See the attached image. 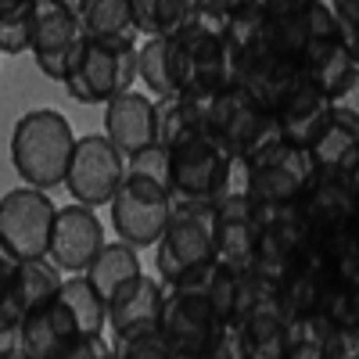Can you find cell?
Returning a JSON list of instances; mask_svg holds the SVG:
<instances>
[{"label":"cell","instance_id":"cell-25","mask_svg":"<svg viewBox=\"0 0 359 359\" xmlns=\"http://www.w3.org/2000/svg\"><path fill=\"white\" fill-rule=\"evenodd\" d=\"M237 334H241L245 359H287L291 320L277 306V298L266 302V306H259L255 313H248L241 323H237Z\"/></svg>","mask_w":359,"mask_h":359},{"label":"cell","instance_id":"cell-32","mask_svg":"<svg viewBox=\"0 0 359 359\" xmlns=\"http://www.w3.org/2000/svg\"><path fill=\"white\" fill-rule=\"evenodd\" d=\"M86 36H118V40H137L140 29L133 18V0H86L83 11Z\"/></svg>","mask_w":359,"mask_h":359},{"label":"cell","instance_id":"cell-44","mask_svg":"<svg viewBox=\"0 0 359 359\" xmlns=\"http://www.w3.org/2000/svg\"><path fill=\"white\" fill-rule=\"evenodd\" d=\"M62 4H65V8H72V11H83L86 0H62Z\"/></svg>","mask_w":359,"mask_h":359},{"label":"cell","instance_id":"cell-4","mask_svg":"<svg viewBox=\"0 0 359 359\" xmlns=\"http://www.w3.org/2000/svg\"><path fill=\"white\" fill-rule=\"evenodd\" d=\"M205 137L216 140L230 158H252L255 151L280 140V126L273 108H266L259 97H252L245 86H223L208 101V126Z\"/></svg>","mask_w":359,"mask_h":359},{"label":"cell","instance_id":"cell-37","mask_svg":"<svg viewBox=\"0 0 359 359\" xmlns=\"http://www.w3.org/2000/svg\"><path fill=\"white\" fill-rule=\"evenodd\" d=\"M331 118L359 130V72L338 90V94H331Z\"/></svg>","mask_w":359,"mask_h":359},{"label":"cell","instance_id":"cell-2","mask_svg":"<svg viewBox=\"0 0 359 359\" xmlns=\"http://www.w3.org/2000/svg\"><path fill=\"white\" fill-rule=\"evenodd\" d=\"M137 40L118 36H83L72 54L62 86L79 104H108L137 83Z\"/></svg>","mask_w":359,"mask_h":359},{"label":"cell","instance_id":"cell-1","mask_svg":"<svg viewBox=\"0 0 359 359\" xmlns=\"http://www.w3.org/2000/svg\"><path fill=\"white\" fill-rule=\"evenodd\" d=\"M72 147H76V133L65 111L33 108L11 130V165L22 176V184L54 191L65 184Z\"/></svg>","mask_w":359,"mask_h":359},{"label":"cell","instance_id":"cell-3","mask_svg":"<svg viewBox=\"0 0 359 359\" xmlns=\"http://www.w3.org/2000/svg\"><path fill=\"white\" fill-rule=\"evenodd\" d=\"M172 40H176V50H180V90L212 97L223 86L233 83L237 54L226 40L223 15L198 8L194 18L180 29V33H172Z\"/></svg>","mask_w":359,"mask_h":359},{"label":"cell","instance_id":"cell-27","mask_svg":"<svg viewBox=\"0 0 359 359\" xmlns=\"http://www.w3.org/2000/svg\"><path fill=\"white\" fill-rule=\"evenodd\" d=\"M137 83H144L151 97L180 90V50L172 36H144L137 47Z\"/></svg>","mask_w":359,"mask_h":359},{"label":"cell","instance_id":"cell-21","mask_svg":"<svg viewBox=\"0 0 359 359\" xmlns=\"http://www.w3.org/2000/svg\"><path fill=\"white\" fill-rule=\"evenodd\" d=\"M104 133L123 155H133L140 147L155 144V97L126 90L104 104Z\"/></svg>","mask_w":359,"mask_h":359},{"label":"cell","instance_id":"cell-31","mask_svg":"<svg viewBox=\"0 0 359 359\" xmlns=\"http://www.w3.org/2000/svg\"><path fill=\"white\" fill-rule=\"evenodd\" d=\"M198 8L201 0H133V18L140 36H172L194 18Z\"/></svg>","mask_w":359,"mask_h":359},{"label":"cell","instance_id":"cell-18","mask_svg":"<svg viewBox=\"0 0 359 359\" xmlns=\"http://www.w3.org/2000/svg\"><path fill=\"white\" fill-rule=\"evenodd\" d=\"M65 273L54 266L50 255H25L18 262V277L11 294L0 306V327H18L25 320V313H33L47 302H54L57 291H62Z\"/></svg>","mask_w":359,"mask_h":359},{"label":"cell","instance_id":"cell-8","mask_svg":"<svg viewBox=\"0 0 359 359\" xmlns=\"http://www.w3.org/2000/svg\"><path fill=\"white\" fill-rule=\"evenodd\" d=\"M248 165V194L262 205H280V201H298L316 176V165L309 158V147L291 144V140H273L269 147L245 158Z\"/></svg>","mask_w":359,"mask_h":359},{"label":"cell","instance_id":"cell-29","mask_svg":"<svg viewBox=\"0 0 359 359\" xmlns=\"http://www.w3.org/2000/svg\"><path fill=\"white\" fill-rule=\"evenodd\" d=\"M57 298L69 306V313L79 327V338H97V334L108 331V302L101 298V291L90 284L86 273H65Z\"/></svg>","mask_w":359,"mask_h":359},{"label":"cell","instance_id":"cell-17","mask_svg":"<svg viewBox=\"0 0 359 359\" xmlns=\"http://www.w3.org/2000/svg\"><path fill=\"white\" fill-rule=\"evenodd\" d=\"M298 76V65L287 62V57L266 40V33L248 43L245 50H237V62H233V83L245 86L252 97H259L266 108H273V101L280 97V90Z\"/></svg>","mask_w":359,"mask_h":359},{"label":"cell","instance_id":"cell-47","mask_svg":"<svg viewBox=\"0 0 359 359\" xmlns=\"http://www.w3.org/2000/svg\"><path fill=\"white\" fill-rule=\"evenodd\" d=\"M0 4H8V0H0Z\"/></svg>","mask_w":359,"mask_h":359},{"label":"cell","instance_id":"cell-30","mask_svg":"<svg viewBox=\"0 0 359 359\" xmlns=\"http://www.w3.org/2000/svg\"><path fill=\"white\" fill-rule=\"evenodd\" d=\"M338 327L345 341V359H359V284L355 280H334L323 294V306L316 309Z\"/></svg>","mask_w":359,"mask_h":359},{"label":"cell","instance_id":"cell-20","mask_svg":"<svg viewBox=\"0 0 359 359\" xmlns=\"http://www.w3.org/2000/svg\"><path fill=\"white\" fill-rule=\"evenodd\" d=\"M331 284H334V277H331V269H327V262L309 248L306 255H298L277 277V306L284 309L287 320L309 316L323 306V294Z\"/></svg>","mask_w":359,"mask_h":359},{"label":"cell","instance_id":"cell-9","mask_svg":"<svg viewBox=\"0 0 359 359\" xmlns=\"http://www.w3.org/2000/svg\"><path fill=\"white\" fill-rule=\"evenodd\" d=\"M123 172H126V155L108 140V133H86L76 137L72 162L65 172V191L90 208H101L115 198Z\"/></svg>","mask_w":359,"mask_h":359},{"label":"cell","instance_id":"cell-35","mask_svg":"<svg viewBox=\"0 0 359 359\" xmlns=\"http://www.w3.org/2000/svg\"><path fill=\"white\" fill-rule=\"evenodd\" d=\"M266 18H269V8L262 4V0H248V4L223 15V29H226V40H230L233 54L245 50L248 43H255L266 33Z\"/></svg>","mask_w":359,"mask_h":359},{"label":"cell","instance_id":"cell-43","mask_svg":"<svg viewBox=\"0 0 359 359\" xmlns=\"http://www.w3.org/2000/svg\"><path fill=\"white\" fill-rule=\"evenodd\" d=\"M352 54H355V65H359V25H355V33H352Z\"/></svg>","mask_w":359,"mask_h":359},{"label":"cell","instance_id":"cell-19","mask_svg":"<svg viewBox=\"0 0 359 359\" xmlns=\"http://www.w3.org/2000/svg\"><path fill=\"white\" fill-rule=\"evenodd\" d=\"M79 341V327L62 298L25 313L22 320V352L25 359H69Z\"/></svg>","mask_w":359,"mask_h":359},{"label":"cell","instance_id":"cell-41","mask_svg":"<svg viewBox=\"0 0 359 359\" xmlns=\"http://www.w3.org/2000/svg\"><path fill=\"white\" fill-rule=\"evenodd\" d=\"M241 4H248V0H201V8L216 11V15H230L233 8H241Z\"/></svg>","mask_w":359,"mask_h":359},{"label":"cell","instance_id":"cell-5","mask_svg":"<svg viewBox=\"0 0 359 359\" xmlns=\"http://www.w3.org/2000/svg\"><path fill=\"white\" fill-rule=\"evenodd\" d=\"M158 327L169 341L172 359H212L230 323L216 313V306L205 294L180 284H165V306Z\"/></svg>","mask_w":359,"mask_h":359},{"label":"cell","instance_id":"cell-34","mask_svg":"<svg viewBox=\"0 0 359 359\" xmlns=\"http://www.w3.org/2000/svg\"><path fill=\"white\" fill-rule=\"evenodd\" d=\"M36 0H8L0 4V54H25L33 43Z\"/></svg>","mask_w":359,"mask_h":359},{"label":"cell","instance_id":"cell-39","mask_svg":"<svg viewBox=\"0 0 359 359\" xmlns=\"http://www.w3.org/2000/svg\"><path fill=\"white\" fill-rule=\"evenodd\" d=\"M331 8H334V15H338L341 29L348 33V40H352L355 25H359V0H331Z\"/></svg>","mask_w":359,"mask_h":359},{"label":"cell","instance_id":"cell-38","mask_svg":"<svg viewBox=\"0 0 359 359\" xmlns=\"http://www.w3.org/2000/svg\"><path fill=\"white\" fill-rule=\"evenodd\" d=\"M18 262H22V255H18L8 241H0V306H4V298H8V294H11V287H15Z\"/></svg>","mask_w":359,"mask_h":359},{"label":"cell","instance_id":"cell-40","mask_svg":"<svg viewBox=\"0 0 359 359\" xmlns=\"http://www.w3.org/2000/svg\"><path fill=\"white\" fill-rule=\"evenodd\" d=\"M22 352V323L18 327H0V359H18Z\"/></svg>","mask_w":359,"mask_h":359},{"label":"cell","instance_id":"cell-13","mask_svg":"<svg viewBox=\"0 0 359 359\" xmlns=\"http://www.w3.org/2000/svg\"><path fill=\"white\" fill-rule=\"evenodd\" d=\"M259 205L252 194H223L212 201V252L216 262L245 269L255 262Z\"/></svg>","mask_w":359,"mask_h":359},{"label":"cell","instance_id":"cell-12","mask_svg":"<svg viewBox=\"0 0 359 359\" xmlns=\"http://www.w3.org/2000/svg\"><path fill=\"white\" fill-rule=\"evenodd\" d=\"M259 205V241H255V266L280 277L284 269L313 248V230L298 212V201Z\"/></svg>","mask_w":359,"mask_h":359},{"label":"cell","instance_id":"cell-7","mask_svg":"<svg viewBox=\"0 0 359 359\" xmlns=\"http://www.w3.org/2000/svg\"><path fill=\"white\" fill-rule=\"evenodd\" d=\"M230 169L233 158L205 133L169 147V187L176 201L212 205L230 184Z\"/></svg>","mask_w":359,"mask_h":359},{"label":"cell","instance_id":"cell-45","mask_svg":"<svg viewBox=\"0 0 359 359\" xmlns=\"http://www.w3.org/2000/svg\"><path fill=\"white\" fill-rule=\"evenodd\" d=\"M352 233H355V248H359V216H355V223H352Z\"/></svg>","mask_w":359,"mask_h":359},{"label":"cell","instance_id":"cell-10","mask_svg":"<svg viewBox=\"0 0 359 359\" xmlns=\"http://www.w3.org/2000/svg\"><path fill=\"white\" fill-rule=\"evenodd\" d=\"M57 205L43 187L22 184L0 194V241H8L22 259L25 255H47L50 230H54Z\"/></svg>","mask_w":359,"mask_h":359},{"label":"cell","instance_id":"cell-46","mask_svg":"<svg viewBox=\"0 0 359 359\" xmlns=\"http://www.w3.org/2000/svg\"><path fill=\"white\" fill-rule=\"evenodd\" d=\"M352 187L359 191V165H355V172H352Z\"/></svg>","mask_w":359,"mask_h":359},{"label":"cell","instance_id":"cell-6","mask_svg":"<svg viewBox=\"0 0 359 359\" xmlns=\"http://www.w3.org/2000/svg\"><path fill=\"white\" fill-rule=\"evenodd\" d=\"M216 259L212 252V205L172 201L169 223L155 245V273L169 284L187 269Z\"/></svg>","mask_w":359,"mask_h":359},{"label":"cell","instance_id":"cell-15","mask_svg":"<svg viewBox=\"0 0 359 359\" xmlns=\"http://www.w3.org/2000/svg\"><path fill=\"white\" fill-rule=\"evenodd\" d=\"M273 115H277V126L284 133V140L291 144H302L309 147L320 130L331 123V97L298 69V76L280 90V97L273 101Z\"/></svg>","mask_w":359,"mask_h":359},{"label":"cell","instance_id":"cell-28","mask_svg":"<svg viewBox=\"0 0 359 359\" xmlns=\"http://www.w3.org/2000/svg\"><path fill=\"white\" fill-rule=\"evenodd\" d=\"M309 158H313L316 172H323V176L352 180V172L359 165V130L331 118V123L320 130V137L309 144Z\"/></svg>","mask_w":359,"mask_h":359},{"label":"cell","instance_id":"cell-24","mask_svg":"<svg viewBox=\"0 0 359 359\" xmlns=\"http://www.w3.org/2000/svg\"><path fill=\"white\" fill-rule=\"evenodd\" d=\"M208 101L212 97L187 94V90L155 97V137H158V144L172 147L180 140L201 137L205 126H208Z\"/></svg>","mask_w":359,"mask_h":359},{"label":"cell","instance_id":"cell-14","mask_svg":"<svg viewBox=\"0 0 359 359\" xmlns=\"http://www.w3.org/2000/svg\"><path fill=\"white\" fill-rule=\"evenodd\" d=\"M104 241L108 237H104V223L97 219V208L72 201L65 208H57L47 255L54 259V266L62 273H86V266L104 248Z\"/></svg>","mask_w":359,"mask_h":359},{"label":"cell","instance_id":"cell-36","mask_svg":"<svg viewBox=\"0 0 359 359\" xmlns=\"http://www.w3.org/2000/svg\"><path fill=\"white\" fill-rule=\"evenodd\" d=\"M111 348L115 355L123 359H172L169 341L162 334V327H137V331H123V334H111Z\"/></svg>","mask_w":359,"mask_h":359},{"label":"cell","instance_id":"cell-22","mask_svg":"<svg viewBox=\"0 0 359 359\" xmlns=\"http://www.w3.org/2000/svg\"><path fill=\"white\" fill-rule=\"evenodd\" d=\"M302 72L323 90L327 97L338 94V90L359 72L355 54H352V40L341 33V29L313 36L306 43V54H302Z\"/></svg>","mask_w":359,"mask_h":359},{"label":"cell","instance_id":"cell-26","mask_svg":"<svg viewBox=\"0 0 359 359\" xmlns=\"http://www.w3.org/2000/svg\"><path fill=\"white\" fill-rule=\"evenodd\" d=\"M140 273H144L140 248L123 241V237H118V241H104V248L94 255V262L86 266V277H90V284L101 291L104 302H111V298L123 291L126 284H133Z\"/></svg>","mask_w":359,"mask_h":359},{"label":"cell","instance_id":"cell-16","mask_svg":"<svg viewBox=\"0 0 359 359\" xmlns=\"http://www.w3.org/2000/svg\"><path fill=\"white\" fill-rule=\"evenodd\" d=\"M298 212L306 216L313 237L341 230V226H348L359 216V191L352 187V180H345V176H323V172H316L309 180V187L298 194Z\"/></svg>","mask_w":359,"mask_h":359},{"label":"cell","instance_id":"cell-33","mask_svg":"<svg viewBox=\"0 0 359 359\" xmlns=\"http://www.w3.org/2000/svg\"><path fill=\"white\" fill-rule=\"evenodd\" d=\"M266 40L273 43L287 62H294L302 69V54L309 43V18H306V4L302 8H269L266 18Z\"/></svg>","mask_w":359,"mask_h":359},{"label":"cell","instance_id":"cell-42","mask_svg":"<svg viewBox=\"0 0 359 359\" xmlns=\"http://www.w3.org/2000/svg\"><path fill=\"white\" fill-rule=\"evenodd\" d=\"M266 8H302V4H309V0H262Z\"/></svg>","mask_w":359,"mask_h":359},{"label":"cell","instance_id":"cell-11","mask_svg":"<svg viewBox=\"0 0 359 359\" xmlns=\"http://www.w3.org/2000/svg\"><path fill=\"white\" fill-rule=\"evenodd\" d=\"M86 36L79 11L65 8L62 0H36V18H33V43H29V54L36 57V69L62 83L69 72L72 54L79 50Z\"/></svg>","mask_w":359,"mask_h":359},{"label":"cell","instance_id":"cell-23","mask_svg":"<svg viewBox=\"0 0 359 359\" xmlns=\"http://www.w3.org/2000/svg\"><path fill=\"white\" fill-rule=\"evenodd\" d=\"M162 306H165V280L158 273L155 277L140 273L108 302V331L123 334V331H137V327H155Z\"/></svg>","mask_w":359,"mask_h":359}]
</instances>
